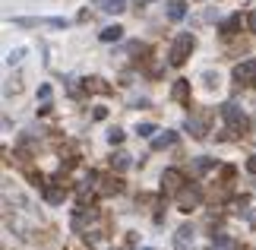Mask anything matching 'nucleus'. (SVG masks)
I'll return each mask as SVG.
<instances>
[{"label": "nucleus", "mask_w": 256, "mask_h": 250, "mask_svg": "<svg viewBox=\"0 0 256 250\" xmlns=\"http://www.w3.org/2000/svg\"><path fill=\"white\" fill-rule=\"evenodd\" d=\"M44 199H48L51 206H60L64 199H66V190L57 187V184H48V187H44Z\"/></svg>", "instance_id": "7"}, {"label": "nucleus", "mask_w": 256, "mask_h": 250, "mask_svg": "<svg viewBox=\"0 0 256 250\" xmlns=\"http://www.w3.org/2000/svg\"><path fill=\"white\" fill-rule=\"evenodd\" d=\"M184 16H186V4H184V0H171V4H168V19H171V23H180Z\"/></svg>", "instance_id": "11"}, {"label": "nucleus", "mask_w": 256, "mask_h": 250, "mask_svg": "<svg viewBox=\"0 0 256 250\" xmlns=\"http://www.w3.org/2000/svg\"><path fill=\"white\" fill-rule=\"evenodd\" d=\"M174 247H177V250H190V247H193V225H180V228H177Z\"/></svg>", "instance_id": "5"}, {"label": "nucleus", "mask_w": 256, "mask_h": 250, "mask_svg": "<svg viewBox=\"0 0 256 250\" xmlns=\"http://www.w3.org/2000/svg\"><path fill=\"white\" fill-rule=\"evenodd\" d=\"M184 171H177V168H168V171L162 174V187H164V193H180L184 190Z\"/></svg>", "instance_id": "4"}, {"label": "nucleus", "mask_w": 256, "mask_h": 250, "mask_svg": "<svg viewBox=\"0 0 256 250\" xmlns=\"http://www.w3.org/2000/svg\"><path fill=\"white\" fill-rule=\"evenodd\" d=\"M38 98H42V102H51V86H42V89H38Z\"/></svg>", "instance_id": "22"}, {"label": "nucleus", "mask_w": 256, "mask_h": 250, "mask_svg": "<svg viewBox=\"0 0 256 250\" xmlns=\"http://www.w3.org/2000/svg\"><path fill=\"white\" fill-rule=\"evenodd\" d=\"M136 133L149 139V136H155V124H140V127H136Z\"/></svg>", "instance_id": "19"}, {"label": "nucleus", "mask_w": 256, "mask_h": 250, "mask_svg": "<svg viewBox=\"0 0 256 250\" xmlns=\"http://www.w3.org/2000/svg\"><path fill=\"white\" fill-rule=\"evenodd\" d=\"M231 177H234V168L224 165V168H222V181H231Z\"/></svg>", "instance_id": "23"}, {"label": "nucleus", "mask_w": 256, "mask_h": 250, "mask_svg": "<svg viewBox=\"0 0 256 250\" xmlns=\"http://www.w3.org/2000/svg\"><path fill=\"white\" fill-rule=\"evenodd\" d=\"M234 83L253 86L256 83V61H240L238 67H234Z\"/></svg>", "instance_id": "3"}, {"label": "nucleus", "mask_w": 256, "mask_h": 250, "mask_svg": "<svg viewBox=\"0 0 256 250\" xmlns=\"http://www.w3.org/2000/svg\"><path fill=\"white\" fill-rule=\"evenodd\" d=\"M193 45H196V38H193L190 32L177 35V38H174V45H171L168 64H171V67H184V64H186V57H190V51H193Z\"/></svg>", "instance_id": "1"}, {"label": "nucleus", "mask_w": 256, "mask_h": 250, "mask_svg": "<svg viewBox=\"0 0 256 250\" xmlns=\"http://www.w3.org/2000/svg\"><path fill=\"white\" fill-rule=\"evenodd\" d=\"M171 98L174 102H190V79H177L171 89Z\"/></svg>", "instance_id": "8"}, {"label": "nucleus", "mask_w": 256, "mask_h": 250, "mask_svg": "<svg viewBox=\"0 0 256 250\" xmlns=\"http://www.w3.org/2000/svg\"><path fill=\"white\" fill-rule=\"evenodd\" d=\"M222 117H224V124H228L231 133H244V130H247V114L240 111V105H234V102L222 105Z\"/></svg>", "instance_id": "2"}, {"label": "nucleus", "mask_w": 256, "mask_h": 250, "mask_svg": "<svg viewBox=\"0 0 256 250\" xmlns=\"http://www.w3.org/2000/svg\"><path fill=\"white\" fill-rule=\"evenodd\" d=\"M98 38H102V42H120V38H124V29L120 26H108V29L98 32Z\"/></svg>", "instance_id": "12"}, {"label": "nucleus", "mask_w": 256, "mask_h": 250, "mask_svg": "<svg viewBox=\"0 0 256 250\" xmlns=\"http://www.w3.org/2000/svg\"><path fill=\"white\" fill-rule=\"evenodd\" d=\"M247 171H250V174H256V155H253V158H247Z\"/></svg>", "instance_id": "25"}, {"label": "nucleus", "mask_w": 256, "mask_h": 250, "mask_svg": "<svg viewBox=\"0 0 256 250\" xmlns=\"http://www.w3.org/2000/svg\"><path fill=\"white\" fill-rule=\"evenodd\" d=\"M130 165L133 162H130V155H126V152H114L111 155V168H114V171H126Z\"/></svg>", "instance_id": "13"}, {"label": "nucleus", "mask_w": 256, "mask_h": 250, "mask_svg": "<svg viewBox=\"0 0 256 250\" xmlns=\"http://www.w3.org/2000/svg\"><path fill=\"white\" fill-rule=\"evenodd\" d=\"M200 199H202V193H200V190H180V209H184V212H190V209L193 206H200Z\"/></svg>", "instance_id": "6"}, {"label": "nucleus", "mask_w": 256, "mask_h": 250, "mask_svg": "<svg viewBox=\"0 0 256 250\" xmlns=\"http://www.w3.org/2000/svg\"><path fill=\"white\" fill-rule=\"evenodd\" d=\"M184 130H186L190 136H196V139L206 136V124L200 121V117H186V121H184Z\"/></svg>", "instance_id": "10"}, {"label": "nucleus", "mask_w": 256, "mask_h": 250, "mask_svg": "<svg viewBox=\"0 0 256 250\" xmlns=\"http://www.w3.org/2000/svg\"><path fill=\"white\" fill-rule=\"evenodd\" d=\"M212 165H215V162H212V158H206V155H200V158H196V171H209Z\"/></svg>", "instance_id": "20"}, {"label": "nucleus", "mask_w": 256, "mask_h": 250, "mask_svg": "<svg viewBox=\"0 0 256 250\" xmlns=\"http://www.w3.org/2000/svg\"><path fill=\"white\" fill-rule=\"evenodd\" d=\"M124 136H126V133H124L120 127H111V130H108V143H111V146H120Z\"/></svg>", "instance_id": "18"}, {"label": "nucleus", "mask_w": 256, "mask_h": 250, "mask_svg": "<svg viewBox=\"0 0 256 250\" xmlns=\"http://www.w3.org/2000/svg\"><path fill=\"white\" fill-rule=\"evenodd\" d=\"M102 10H108V13H124L126 0H102Z\"/></svg>", "instance_id": "16"}, {"label": "nucleus", "mask_w": 256, "mask_h": 250, "mask_svg": "<svg viewBox=\"0 0 256 250\" xmlns=\"http://www.w3.org/2000/svg\"><path fill=\"white\" fill-rule=\"evenodd\" d=\"M238 29H240V13L228 16V19H224V23H222V32H224V35H234V32H238Z\"/></svg>", "instance_id": "15"}, {"label": "nucleus", "mask_w": 256, "mask_h": 250, "mask_svg": "<svg viewBox=\"0 0 256 250\" xmlns=\"http://www.w3.org/2000/svg\"><path fill=\"white\" fill-rule=\"evenodd\" d=\"M247 26H250V32H256V10H253V13L247 16Z\"/></svg>", "instance_id": "24"}, {"label": "nucleus", "mask_w": 256, "mask_h": 250, "mask_svg": "<svg viewBox=\"0 0 256 250\" xmlns=\"http://www.w3.org/2000/svg\"><path fill=\"white\" fill-rule=\"evenodd\" d=\"M86 89L88 92H111V86H104V79H86Z\"/></svg>", "instance_id": "17"}, {"label": "nucleus", "mask_w": 256, "mask_h": 250, "mask_svg": "<svg viewBox=\"0 0 256 250\" xmlns=\"http://www.w3.org/2000/svg\"><path fill=\"white\" fill-rule=\"evenodd\" d=\"M140 4H152V0H140Z\"/></svg>", "instance_id": "26"}, {"label": "nucleus", "mask_w": 256, "mask_h": 250, "mask_svg": "<svg viewBox=\"0 0 256 250\" xmlns=\"http://www.w3.org/2000/svg\"><path fill=\"white\" fill-rule=\"evenodd\" d=\"M174 143H177V133H174V130H164L162 136L152 139V149H155V152H162V149H168V146H174Z\"/></svg>", "instance_id": "9"}, {"label": "nucleus", "mask_w": 256, "mask_h": 250, "mask_svg": "<svg viewBox=\"0 0 256 250\" xmlns=\"http://www.w3.org/2000/svg\"><path fill=\"white\" fill-rule=\"evenodd\" d=\"M19 57H22V48H16V51H10V54H6V64H10V67H13V64H19Z\"/></svg>", "instance_id": "21"}, {"label": "nucleus", "mask_w": 256, "mask_h": 250, "mask_svg": "<svg viewBox=\"0 0 256 250\" xmlns=\"http://www.w3.org/2000/svg\"><path fill=\"white\" fill-rule=\"evenodd\" d=\"M102 184H104V187H102V190H98V193H102V196H111V193H120V187H124L120 181H117V177H104V181H102Z\"/></svg>", "instance_id": "14"}]
</instances>
